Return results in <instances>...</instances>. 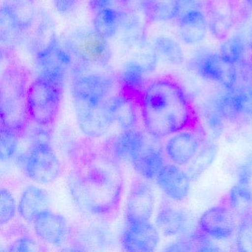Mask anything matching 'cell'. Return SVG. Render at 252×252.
I'll return each mask as SVG.
<instances>
[{"mask_svg":"<svg viewBox=\"0 0 252 252\" xmlns=\"http://www.w3.org/2000/svg\"><path fill=\"white\" fill-rule=\"evenodd\" d=\"M39 243L29 237H23L15 240L11 246H9V252H37L40 251Z\"/></svg>","mask_w":252,"mask_h":252,"instance_id":"cell-36","label":"cell"},{"mask_svg":"<svg viewBox=\"0 0 252 252\" xmlns=\"http://www.w3.org/2000/svg\"><path fill=\"white\" fill-rule=\"evenodd\" d=\"M162 192L170 200L181 202L189 192L191 180L187 171L174 163L165 164L156 178Z\"/></svg>","mask_w":252,"mask_h":252,"instance_id":"cell-19","label":"cell"},{"mask_svg":"<svg viewBox=\"0 0 252 252\" xmlns=\"http://www.w3.org/2000/svg\"><path fill=\"white\" fill-rule=\"evenodd\" d=\"M206 124L215 136L220 135L222 133L224 127L225 119L215 110L211 109L206 116Z\"/></svg>","mask_w":252,"mask_h":252,"instance_id":"cell-37","label":"cell"},{"mask_svg":"<svg viewBox=\"0 0 252 252\" xmlns=\"http://www.w3.org/2000/svg\"><path fill=\"white\" fill-rule=\"evenodd\" d=\"M79 0H53L54 8L61 15L71 14L78 6Z\"/></svg>","mask_w":252,"mask_h":252,"instance_id":"cell-39","label":"cell"},{"mask_svg":"<svg viewBox=\"0 0 252 252\" xmlns=\"http://www.w3.org/2000/svg\"><path fill=\"white\" fill-rule=\"evenodd\" d=\"M212 109L228 122L252 118V85H236L226 91L215 100Z\"/></svg>","mask_w":252,"mask_h":252,"instance_id":"cell-13","label":"cell"},{"mask_svg":"<svg viewBox=\"0 0 252 252\" xmlns=\"http://www.w3.org/2000/svg\"><path fill=\"white\" fill-rule=\"evenodd\" d=\"M246 50L243 35L237 34L225 39L221 44L219 54L226 61L237 66L243 63Z\"/></svg>","mask_w":252,"mask_h":252,"instance_id":"cell-32","label":"cell"},{"mask_svg":"<svg viewBox=\"0 0 252 252\" xmlns=\"http://www.w3.org/2000/svg\"><path fill=\"white\" fill-rule=\"evenodd\" d=\"M33 225L36 236L51 246H63L70 235V225L66 218L50 209L40 214Z\"/></svg>","mask_w":252,"mask_h":252,"instance_id":"cell-18","label":"cell"},{"mask_svg":"<svg viewBox=\"0 0 252 252\" xmlns=\"http://www.w3.org/2000/svg\"><path fill=\"white\" fill-rule=\"evenodd\" d=\"M63 91L64 86L38 76L28 89L29 119L39 126L54 123L60 110Z\"/></svg>","mask_w":252,"mask_h":252,"instance_id":"cell-5","label":"cell"},{"mask_svg":"<svg viewBox=\"0 0 252 252\" xmlns=\"http://www.w3.org/2000/svg\"><path fill=\"white\" fill-rule=\"evenodd\" d=\"M141 11L150 22L170 21L178 19L179 14L178 0H147Z\"/></svg>","mask_w":252,"mask_h":252,"instance_id":"cell-27","label":"cell"},{"mask_svg":"<svg viewBox=\"0 0 252 252\" xmlns=\"http://www.w3.org/2000/svg\"><path fill=\"white\" fill-rule=\"evenodd\" d=\"M167 252H215L220 249L210 237L197 231H190L178 237L176 241L166 246Z\"/></svg>","mask_w":252,"mask_h":252,"instance_id":"cell-25","label":"cell"},{"mask_svg":"<svg viewBox=\"0 0 252 252\" xmlns=\"http://www.w3.org/2000/svg\"><path fill=\"white\" fill-rule=\"evenodd\" d=\"M236 236V248L239 252H252V211L240 218Z\"/></svg>","mask_w":252,"mask_h":252,"instance_id":"cell-33","label":"cell"},{"mask_svg":"<svg viewBox=\"0 0 252 252\" xmlns=\"http://www.w3.org/2000/svg\"><path fill=\"white\" fill-rule=\"evenodd\" d=\"M123 186L115 159L98 153L85 155L69 175L68 187L75 203L95 216L109 215L117 208Z\"/></svg>","mask_w":252,"mask_h":252,"instance_id":"cell-2","label":"cell"},{"mask_svg":"<svg viewBox=\"0 0 252 252\" xmlns=\"http://www.w3.org/2000/svg\"><path fill=\"white\" fill-rule=\"evenodd\" d=\"M115 80L107 73L76 71L71 94L79 129L88 138H98L113 125L110 106Z\"/></svg>","mask_w":252,"mask_h":252,"instance_id":"cell-3","label":"cell"},{"mask_svg":"<svg viewBox=\"0 0 252 252\" xmlns=\"http://www.w3.org/2000/svg\"><path fill=\"white\" fill-rule=\"evenodd\" d=\"M237 183L251 186L252 181V158H249L237 169Z\"/></svg>","mask_w":252,"mask_h":252,"instance_id":"cell-38","label":"cell"},{"mask_svg":"<svg viewBox=\"0 0 252 252\" xmlns=\"http://www.w3.org/2000/svg\"><path fill=\"white\" fill-rule=\"evenodd\" d=\"M251 67H252V68H251V72H252V79H251V82L249 84H251V85H252V64H251Z\"/></svg>","mask_w":252,"mask_h":252,"instance_id":"cell-44","label":"cell"},{"mask_svg":"<svg viewBox=\"0 0 252 252\" xmlns=\"http://www.w3.org/2000/svg\"><path fill=\"white\" fill-rule=\"evenodd\" d=\"M73 57L83 65L104 67L112 57L111 48L106 39L94 29L76 32L65 44Z\"/></svg>","mask_w":252,"mask_h":252,"instance_id":"cell-7","label":"cell"},{"mask_svg":"<svg viewBox=\"0 0 252 252\" xmlns=\"http://www.w3.org/2000/svg\"><path fill=\"white\" fill-rule=\"evenodd\" d=\"M147 0H121L124 5L129 10H141Z\"/></svg>","mask_w":252,"mask_h":252,"instance_id":"cell-41","label":"cell"},{"mask_svg":"<svg viewBox=\"0 0 252 252\" xmlns=\"http://www.w3.org/2000/svg\"><path fill=\"white\" fill-rule=\"evenodd\" d=\"M155 225L165 237H179L192 231V215L179 206L165 204L158 212Z\"/></svg>","mask_w":252,"mask_h":252,"instance_id":"cell-16","label":"cell"},{"mask_svg":"<svg viewBox=\"0 0 252 252\" xmlns=\"http://www.w3.org/2000/svg\"><path fill=\"white\" fill-rule=\"evenodd\" d=\"M110 110L113 124H117L122 130L135 129L138 114L132 97L123 91L114 94L110 102Z\"/></svg>","mask_w":252,"mask_h":252,"instance_id":"cell-24","label":"cell"},{"mask_svg":"<svg viewBox=\"0 0 252 252\" xmlns=\"http://www.w3.org/2000/svg\"><path fill=\"white\" fill-rule=\"evenodd\" d=\"M18 134L1 125V160H8L17 151Z\"/></svg>","mask_w":252,"mask_h":252,"instance_id":"cell-35","label":"cell"},{"mask_svg":"<svg viewBox=\"0 0 252 252\" xmlns=\"http://www.w3.org/2000/svg\"><path fill=\"white\" fill-rule=\"evenodd\" d=\"M136 132L135 129L122 130L112 140L109 148L110 154L115 160L129 161L131 150Z\"/></svg>","mask_w":252,"mask_h":252,"instance_id":"cell-31","label":"cell"},{"mask_svg":"<svg viewBox=\"0 0 252 252\" xmlns=\"http://www.w3.org/2000/svg\"><path fill=\"white\" fill-rule=\"evenodd\" d=\"M164 155V148L159 138L147 131L137 130L129 162L142 178L156 179L165 165Z\"/></svg>","mask_w":252,"mask_h":252,"instance_id":"cell-8","label":"cell"},{"mask_svg":"<svg viewBox=\"0 0 252 252\" xmlns=\"http://www.w3.org/2000/svg\"><path fill=\"white\" fill-rule=\"evenodd\" d=\"M25 170L36 184L48 185L57 179L61 172V163L45 136L32 144L25 158Z\"/></svg>","mask_w":252,"mask_h":252,"instance_id":"cell-6","label":"cell"},{"mask_svg":"<svg viewBox=\"0 0 252 252\" xmlns=\"http://www.w3.org/2000/svg\"><path fill=\"white\" fill-rule=\"evenodd\" d=\"M116 0H89L88 5L90 8L94 13L107 9L109 8H113Z\"/></svg>","mask_w":252,"mask_h":252,"instance_id":"cell-40","label":"cell"},{"mask_svg":"<svg viewBox=\"0 0 252 252\" xmlns=\"http://www.w3.org/2000/svg\"><path fill=\"white\" fill-rule=\"evenodd\" d=\"M160 243V232L148 222L126 223L122 237V247L127 252H153Z\"/></svg>","mask_w":252,"mask_h":252,"instance_id":"cell-17","label":"cell"},{"mask_svg":"<svg viewBox=\"0 0 252 252\" xmlns=\"http://www.w3.org/2000/svg\"><path fill=\"white\" fill-rule=\"evenodd\" d=\"M178 19V32L184 43L194 45L204 40L209 30V25L201 9L189 10Z\"/></svg>","mask_w":252,"mask_h":252,"instance_id":"cell-20","label":"cell"},{"mask_svg":"<svg viewBox=\"0 0 252 252\" xmlns=\"http://www.w3.org/2000/svg\"><path fill=\"white\" fill-rule=\"evenodd\" d=\"M223 200L236 216L242 218L252 211V190L251 186L237 183L231 187Z\"/></svg>","mask_w":252,"mask_h":252,"instance_id":"cell-30","label":"cell"},{"mask_svg":"<svg viewBox=\"0 0 252 252\" xmlns=\"http://www.w3.org/2000/svg\"><path fill=\"white\" fill-rule=\"evenodd\" d=\"M139 102L146 131L156 138L187 129L203 131L192 102L173 79L160 78L147 83Z\"/></svg>","mask_w":252,"mask_h":252,"instance_id":"cell-1","label":"cell"},{"mask_svg":"<svg viewBox=\"0 0 252 252\" xmlns=\"http://www.w3.org/2000/svg\"><path fill=\"white\" fill-rule=\"evenodd\" d=\"M204 141L203 131H180L168 138L164 146L165 155L174 164L187 166L194 158Z\"/></svg>","mask_w":252,"mask_h":252,"instance_id":"cell-14","label":"cell"},{"mask_svg":"<svg viewBox=\"0 0 252 252\" xmlns=\"http://www.w3.org/2000/svg\"><path fill=\"white\" fill-rule=\"evenodd\" d=\"M28 76L17 64L10 66L1 79V125L16 133L24 131L29 121L27 108Z\"/></svg>","mask_w":252,"mask_h":252,"instance_id":"cell-4","label":"cell"},{"mask_svg":"<svg viewBox=\"0 0 252 252\" xmlns=\"http://www.w3.org/2000/svg\"><path fill=\"white\" fill-rule=\"evenodd\" d=\"M152 50L158 60L170 65H181L184 62L182 48L177 41L169 36L156 37L153 41Z\"/></svg>","mask_w":252,"mask_h":252,"instance_id":"cell-29","label":"cell"},{"mask_svg":"<svg viewBox=\"0 0 252 252\" xmlns=\"http://www.w3.org/2000/svg\"><path fill=\"white\" fill-rule=\"evenodd\" d=\"M155 209V197L150 185L136 180L128 194L125 210L126 223L150 221Z\"/></svg>","mask_w":252,"mask_h":252,"instance_id":"cell-15","label":"cell"},{"mask_svg":"<svg viewBox=\"0 0 252 252\" xmlns=\"http://www.w3.org/2000/svg\"><path fill=\"white\" fill-rule=\"evenodd\" d=\"M125 16L113 8L98 11L93 20V29L108 40L113 39L123 26Z\"/></svg>","mask_w":252,"mask_h":252,"instance_id":"cell-26","label":"cell"},{"mask_svg":"<svg viewBox=\"0 0 252 252\" xmlns=\"http://www.w3.org/2000/svg\"><path fill=\"white\" fill-rule=\"evenodd\" d=\"M50 205L51 200L48 192L43 189L31 185L22 193L17 211L26 222L33 224L40 214L49 209Z\"/></svg>","mask_w":252,"mask_h":252,"instance_id":"cell-21","label":"cell"},{"mask_svg":"<svg viewBox=\"0 0 252 252\" xmlns=\"http://www.w3.org/2000/svg\"><path fill=\"white\" fill-rule=\"evenodd\" d=\"M151 73L145 64L137 61L127 62L122 67L119 82L122 91L127 95H140L147 86V76Z\"/></svg>","mask_w":252,"mask_h":252,"instance_id":"cell-23","label":"cell"},{"mask_svg":"<svg viewBox=\"0 0 252 252\" xmlns=\"http://www.w3.org/2000/svg\"><path fill=\"white\" fill-rule=\"evenodd\" d=\"M17 207L15 198L11 191L2 187L1 189V205H0V222L2 225L11 222L17 213Z\"/></svg>","mask_w":252,"mask_h":252,"instance_id":"cell-34","label":"cell"},{"mask_svg":"<svg viewBox=\"0 0 252 252\" xmlns=\"http://www.w3.org/2000/svg\"><path fill=\"white\" fill-rule=\"evenodd\" d=\"M39 76L64 87L73 63V56L65 44L56 39L48 48L35 55Z\"/></svg>","mask_w":252,"mask_h":252,"instance_id":"cell-10","label":"cell"},{"mask_svg":"<svg viewBox=\"0 0 252 252\" xmlns=\"http://www.w3.org/2000/svg\"><path fill=\"white\" fill-rule=\"evenodd\" d=\"M243 8L246 14L252 13V0H243Z\"/></svg>","mask_w":252,"mask_h":252,"instance_id":"cell-42","label":"cell"},{"mask_svg":"<svg viewBox=\"0 0 252 252\" xmlns=\"http://www.w3.org/2000/svg\"><path fill=\"white\" fill-rule=\"evenodd\" d=\"M218 153V145L212 140L203 141L194 158L185 166L191 181H196L212 164Z\"/></svg>","mask_w":252,"mask_h":252,"instance_id":"cell-28","label":"cell"},{"mask_svg":"<svg viewBox=\"0 0 252 252\" xmlns=\"http://www.w3.org/2000/svg\"><path fill=\"white\" fill-rule=\"evenodd\" d=\"M33 2V0H14V4L18 5H23V6L30 5Z\"/></svg>","mask_w":252,"mask_h":252,"instance_id":"cell-43","label":"cell"},{"mask_svg":"<svg viewBox=\"0 0 252 252\" xmlns=\"http://www.w3.org/2000/svg\"><path fill=\"white\" fill-rule=\"evenodd\" d=\"M235 214L222 201L205 211L199 218L198 229L212 240H225L237 231Z\"/></svg>","mask_w":252,"mask_h":252,"instance_id":"cell-12","label":"cell"},{"mask_svg":"<svg viewBox=\"0 0 252 252\" xmlns=\"http://www.w3.org/2000/svg\"><path fill=\"white\" fill-rule=\"evenodd\" d=\"M208 25L212 34L220 40L228 36L234 24L233 8L228 0H213L209 10Z\"/></svg>","mask_w":252,"mask_h":252,"instance_id":"cell-22","label":"cell"},{"mask_svg":"<svg viewBox=\"0 0 252 252\" xmlns=\"http://www.w3.org/2000/svg\"><path fill=\"white\" fill-rule=\"evenodd\" d=\"M189 67L200 77L220 85L225 91L233 89L237 85V66L226 61L219 53L197 54L190 62Z\"/></svg>","mask_w":252,"mask_h":252,"instance_id":"cell-9","label":"cell"},{"mask_svg":"<svg viewBox=\"0 0 252 252\" xmlns=\"http://www.w3.org/2000/svg\"><path fill=\"white\" fill-rule=\"evenodd\" d=\"M32 17H23L20 8L6 2L0 11V47L2 58L8 57L21 43L25 32L32 24Z\"/></svg>","mask_w":252,"mask_h":252,"instance_id":"cell-11","label":"cell"}]
</instances>
